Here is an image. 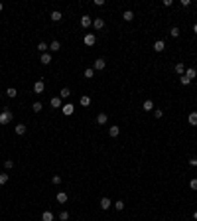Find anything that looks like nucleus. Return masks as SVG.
I'll use <instances>...</instances> for the list:
<instances>
[{"instance_id":"obj_7","label":"nucleus","mask_w":197,"mask_h":221,"mask_svg":"<svg viewBox=\"0 0 197 221\" xmlns=\"http://www.w3.org/2000/svg\"><path fill=\"white\" fill-rule=\"evenodd\" d=\"M164 49H166V42H164V40H158V42H156L154 43V52H164Z\"/></svg>"},{"instance_id":"obj_12","label":"nucleus","mask_w":197,"mask_h":221,"mask_svg":"<svg viewBox=\"0 0 197 221\" xmlns=\"http://www.w3.org/2000/svg\"><path fill=\"white\" fill-rule=\"evenodd\" d=\"M107 121H108V115L107 113H99L97 115V122H99V124H107Z\"/></svg>"},{"instance_id":"obj_24","label":"nucleus","mask_w":197,"mask_h":221,"mask_svg":"<svg viewBox=\"0 0 197 221\" xmlns=\"http://www.w3.org/2000/svg\"><path fill=\"white\" fill-rule=\"evenodd\" d=\"M57 202H59V203H65L67 202V193L65 192H59V193H57Z\"/></svg>"},{"instance_id":"obj_41","label":"nucleus","mask_w":197,"mask_h":221,"mask_svg":"<svg viewBox=\"0 0 197 221\" xmlns=\"http://www.w3.org/2000/svg\"><path fill=\"white\" fill-rule=\"evenodd\" d=\"M189 4H191V2H189V0H181V6H183V8H187Z\"/></svg>"},{"instance_id":"obj_8","label":"nucleus","mask_w":197,"mask_h":221,"mask_svg":"<svg viewBox=\"0 0 197 221\" xmlns=\"http://www.w3.org/2000/svg\"><path fill=\"white\" fill-rule=\"evenodd\" d=\"M93 28L97 30V32H99V30H103V28H104V20H103V18H97V20H93Z\"/></svg>"},{"instance_id":"obj_39","label":"nucleus","mask_w":197,"mask_h":221,"mask_svg":"<svg viewBox=\"0 0 197 221\" xmlns=\"http://www.w3.org/2000/svg\"><path fill=\"white\" fill-rule=\"evenodd\" d=\"M189 166H195L197 168V158H189Z\"/></svg>"},{"instance_id":"obj_18","label":"nucleus","mask_w":197,"mask_h":221,"mask_svg":"<svg viewBox=\"0 0 197 221\" xmlns=\"http://www.w3.org/2000/svg\"><path fill=\"white\" fill-rule=\"evenodd\" d=\"M108 134H110L113 138H116L118 134H120V128H118V127H110V128H108Z\"/></svg>"},{"instance_id":"obj_23","label":"nucleus","mask_w":197,"mask_h":221,"mask_svg":"<svg viewBox=\"0 0 197 221\" xmlns=\"http://www.w3.org/2000/svg\"><path fill=\"white\" fill-rule=\"evenodd\" d=\"M83 75H85V79H93V75H95V69H93V67H89V69H85V73H83Z\"/></svg>"},{"instance_id":"obj_35","label":"nucleus","mask_w":197,"mask_h":221,"mask_svg":"<svg viewBox=\"0 0 197 221\" xmlns=\"http://www.w3.org/2000/svg\"><path fill=\"white\" fill-rule=\"evenodd\" d=\"M59 219L61 221H67V219H69V213H67V211H61L59 213Z\"/></svg>"},{"instance_id":"obj_13","label":"nucleus","mask_w":197,"mask_h":221,"mask_svg":"<svg viewBox=\"0 0 197 221\" xmlns=\"http://www.w3.org/2000/svg\"><path fill=\"white\" fill-rule=\"evenodd\" d=\"M187 121H189V124H191V127H197V111H193V113H189Z\"/></svg>"},{"instance_id":"obj_3","label":"nucleus","mask_w":197,"mask_h":221,"mask_svg":"<svg viewBox=\"0 0 197 221\" xmlns=\"http://www.w3.org/2000/svg\"><path fill=\"white\" fill-rule=\"evenodd\" d=\"M43 91H46V83H43L42 79H38L36 81V83H34V93H43Z\"/></svg>"},{"instance_id":"obj_20","label":"nucleus","mask_w":197,"mask_h":221,"mask_svg":"<svg viewBox=\"0 0 197 221\" xmlns=\"http://www.w3.org/2000/svg\"><path fill=\"white\" fill-rule=\"evenodd\" d=\"M69 95H71V91L67 89V87H63V89L59 91V97H61V99H69Z\"/></svg>"},{"instance_id":"obj_32","label":"nucleus","mask_w":197,"mask_h":221,"mask_svg":"<svg viewBox=\"0 0 197 221\" xmlns=\"http://www.w3.org/2000/svg\"><path fill=\"white\" fill-rule=\"evenodd\" d=\"M154 117L156 118H162V117H164V111H162V109H156V111H154Z\"/></svg>"},{"instance_id":"obj_31","label":"nucleus","mask_w":197,"mask_h":221,"mask_svg":"<svg viewBox=\"0 0 197 221\" xmlns=\"http://www.w3.org/2000/svg\"><path fill=\"white\" fill-rule=\"evenodd\" d=\"M114 209H116V211H122V209H124V202H120V199L114 202Z\"/></svg>"},{"instance_id":"obj_36","label":"nucleus","mask_w":197,"mask_h":221,"mask_svg":"<svg viewBox=\"0 0 197 221\" xmlns=\"http://www.w3.org/2000/svg\"><path fill=\"white\" fill-rule=\"evenodd\" d=\"M179 81H181V85H189V83H191V81H189L185 75H181V77H179Z\"/></svg>"},{"instance_id":"obj_42","label":"nucleus","mask_w":197,"mask_h":221,"mask_svg":"<svg viewBox=\"0 0 197 221\" xmlns=\"http://www.w3.org/2000/svg\"><path fill=\"white\" fill-rule=\"evenodd\" d=\"M193 219H197V209H195V211H193Z\"/></svg>"},{"instance_id":"obj_9","label":"nucleus","mask_w":197,"mask_h":221,"mask_svg":"<svg viewBox=\"0 0 197 221\" xmlns=\"http://www.w3.org/2000/svg\"><path fill=\"white\" fill-rule=\"evenodd\" d=\"M81 26H83V28H91V26H93L91 16H83V18H81Z\"/></svg>"},{"instance_id":"obj_37","label":"nucleus","mask_w":197,"mask_h":221,"mask_svg":"<svg viewBox=\"0 0 197 221\" xmlns=\"http://www.w3.org/2000/svg\"><path fill=\"white\" fill-rule=\"evenodd\" d=\"M189 188H191V190H197V178H193L191 182H189Z\"/></svg>"},{"instance_id":"obj_11","label":"nucleus","mask_w":197,"mask_h":221,"mask_svg":"<svg viewBox=\"0 0 197 221\" xmlns=\"http://www.w3.org/2000/svg\"><path fill=\"white\" fill-rule=\"evenodd\" d=\"M183 75H185L189 81H191V79H195V77H197V71L193 69V67H189V69H185V73H183Z\"/></svg>"},{"instance_id":"obj_14","label":"nucleus","mask_w":197,"mask_h":221,"mask_svg":"<svg viewBox=\"0 0 197 221\" xmlns=\"http://www.w3.org/2000/svg\"><path fill=\"white\" fill-rule=\"evenodd\" d=\"M14 132L18 134V136L26 134V124H16V127H14Z\"/></svg>"},{"instance_id":"obj_4","label":"nucleus","mask_w":197,"mask_h":221,"mask_svg":"<svg viewBox=\"0 0 197 221\" xmlns=\"http://www.w3.org/2000/svg\"><path fill=\"white\" fill-rule=\"evenodd\" d=\"M104 65H107V61H104L103 57H99V59H95L93 69H95V71H101V69H104Z\"/></svg>"},{"instance_id":"obj_44","label":"nucleus","mask_w":197,"mask_h":221,"mask_svg":"<svg viewBox=\"0 0 197 221\" xmlns=\"http://www.w3.org/2000/svg\"><path fill=\"white\" fill-rule=\"evenodd\" d=\"M193 32H195V34H197V24H195V26H193Z\"/></svg>"},{"instance_id":"obj_34","label":"nucleus","mask_w":197,"mask_h":221,"mask_svg":"<svg viewBox=\"0 0 197 221\" xmlns=\"http://www.w3.org/2000/svg\"><path fill=\"white\" fill-rule=\"evenodd\" d=\"M4 168L6 170H12V168H14V162H12V160H6L4 162Z\"/></svg>"},{"instance_id":"obj_6","label":"nucleus","mask_w":197,"mask_h":221,"mask_svg":"<svg viewBox=\"0 0 197 221\" xmlns=\"http://www.w3.org/2000/svg\"><path fill=\"white\" fill-rule=\"evenodd\" d=\"M99 207L107 211V209H110V207H113V203H110V199H108V198H103L101 202H99Z\"/></svg>"},{"instance_id":"obj_2","label":"nucleus","mask_w":197,"mask_h":221,"mask_svg":"<svg viewBox=\"0 0 197 221\" xmlns=\"http://www.w3.org/2000/svg\"><path fill=\"white\" fill-rule=\"evenodd\" d=\"M61 113L65 115V117H71V115L75 113V107H73L71 103H67V105H63V107H61Z\"/></svg>"},{"instance_id":"obj_38","label":"nucleus","mask_w":197,"mask_h":221,"mask_svg":"<svg viewBox=\"0 0 197 221\" xmlns=\"http://www.w3.org/2000/svg\"><path fill=\"white\" fill-rule=\"evenodd\" d=\"M51 182L55 184V186H57V184H61V176H53V178H51Z\"/></svg>"},{"instance_id":"obj_43","label":"nucleus","mask_w":197,"mask_h":221,"mask_svg":"<svg viewBox=\"0 0 197 221\" xmlns=\"http://www.w3.org/2000/svg\"><path fill=\"white\" fill-rule=\"evenodd\" d=\"M2 10H4V4H2V2H0V12H2Z\"/></svg>"},{"instance_id":"obj_19","label":"nucleus","mask_w":197,"mask_h":221,"mask_svg":"<svg viewBox=\"0 0 197 221\" xmlns=\"http://www.w3.org/2000/svg\"><path fill=\"white\" fill-rule=\"evenodd\" d=\"M142 109H144V111H154V103H152L150 99H146L144 105H142Z\"/></svg>"},{"instance_id":"obj_21","label":"nucleus","mask_w":197,"mask_h":221,"mask_svg":"<svg viewBox=\"0 0 197 221\" xmlns=\"http://www.w3.org/2000/svg\"><path fill=\"white\" fill-rule=\"evenodd\" d=\"M42 221H53V213L51 211H43L42 213Z\"/></svg>"},{"instance_id":"obj_5","label":"nucleus","mask_w":197,"mask_h":221,"mask_svg":"<svg viewBox=\"0 0 197 221\" xmlns=\"http://www.w3.org/2000/svg\"><path fill=\"white\" fill-rule=\"evenodd\" d=\"M95 40H97V38H95V34H85V38H83V43H85V46H95Z\"/></svg>"},{"instance_id":"obj_33","label":"nucleus","mask_w":197,"mask_h":221,"mask_svg":"<svg viewBox=\"0 0 197 221\" xmlns=\"http://www.w3.org/2000/svg\"><path fill=\"white\" fill-rule=\"evenodd\" d=\"M8 182V174H0V186H4Z\"/></svg>"},{"instance_id":"obj_30","label":"nucleus","mask_w":197,"mask_h":221,"mask_svg":"<svg viewBox=\"0 0 197 221\" xmlns=\"http://www.w3.org/2000/svg\"><path fill=\"white\" fill-rule=\"evenodd\" d=\"M32 109H34V111H36V113H40V111H42V109H43V105L40 103V101H36V103L32 105Z\"/></svg>"},{"instance_id":"obj_26","label":"nucleus","mask_w":197,"mask_h":221,"mask_svg":"<svg viewBox=\"0 0 197 221\" xmlns=\"http://www.w3.org/2000/svg\"><path fill=\"white\" fill-rule=\"evenodd\" d=\"M46 49H49V46H47L46 42H40L38 43V52H42V53H46Z\"/></svg>"},{"instance_id":"obj_16","label":"nucleus","mask_w":197,"mask_h":221,"mask_svg":"<svg viewBox=\"0 0 197 221\" xmlns=\"http://www.w3.org/2000/svg\"><path fill=\"white\" fill-rule=\"evenodd\" d=\"M61 18H63V14H61L59 10H53L51 12V22H59Z\"/></svg>"},{"instance_id":"obj_17","label":"nucleus","mask_w":197,"mask_h":221,"mask_svg":"<svg viewBox=\"0 0 197 221\" xmlns=\"http://www.w3.org/2000/svg\"><path fill=\"white\" fill-rule=\"evenodd\" d=\"M51 107L53 109H61V107H63V105H61V97H53V99H51Z\"/></svg>"},{"instance_id":"obj_28","label":"nucleus","mask_w":197,"mask_h":221,"mask_svg":"<svg viewBox=\"0 0 197 221\" xmlns=\"http://www.w3.org/2000/svg\"><path fill=\"white\" fill-rule=\"evenodd\" d=\"M16 95H18V93H16V89H14V87H10V89L6 91V97H10V99H14Z\"/></svg>"},{"instance_id":"obj_22","label":"nucleus","mask_w":197,"mask_h":221,"mask_svg":"<svg viewBox=\"0 0 197 221\" xmlns=\"http://www.w3.org/2000/svg\"><path fill=\"white\" fill-rule=\"evenodd\" d=\"M43 63V65H47V63H51V55L49 53H42V59H40Z\"/></svg>"},{"instance_id":"obj_10","label":"nucleus","mask_w":197,"mask_h":221,"mask_svg":"<svg viewBox=\"0 0 197 221\" xmlns=\"http://www.w3.org/2000/svg\"><path fill=\"white\" fill-rule=\"evenodd\" d=\"M122 20H124V22H132V20H134V12H132V10H124Z\"/></svg>"},{"instance_id":"obj_27","label":"nucleus","mask_w":197,"mask_h":221,"mask_svg":"<svg viewBox=\"0 0 197 221\" xmlns=\"http://www.w3.org/2000/svg\"><path fill=\"white\" fill-rule=\"evenodd\" d=\"M49 49H51V52H59V49H61V43H59V42H57V40H55V42H51V46H49Z\"/></svg>"},{"instance_id":"obj_1","label":"nucleus","mask_w":197,"mask_h":221,"mask_svg":"<svg viewBox=\"0 0 197 221\" xmlns=\"http://www.w3.org/2000/svg\"><path fill=\"white\" fill-rule=\"evenodd\" d=\"M12 118H14V115H12V111L4 107V111L0 113V124H8V122H12Z\"/></svg>"},{"instance_id":"obj_25","label":"nucleus","mask_w":197,"mask_h":221,"mask_svg":"<svg viewBox=\"0 0 197 221\" xmlns=\"http://www.w3.org/2000/svg\"><path fill=\"white\" fill-rule=\"evenodd\" d=\"M175 73H178V75H183V73H185V65H183V63H178V65H175Z\"/></svg>"},{"instance_id":"obj_15","label":"nucleus","mask_w":197,"mask_h":221,"mask_svg":"<svg viewBox=\"0 0 197 221\" xmlns=\"http://www.w3.org/2000/svg\"><path fill=\"white\" fill-rule=\"evenodd\" d=\"M79 103H81V107H89V105H91V97H89V95H83V97L79 99Z\"/></svg>"},{"instance_id":"obj_40","label":"nucleus","mask_w":197,"mask_h":221,"mask_svg":"<svg viewBox=\"0 0 197 221\" xmlns=\"http://www.w3.org/2000/svg\"><path fill=\"white\" fill-rule=\"evenodd\" d=\"M93 4H95V6H103L104 0H93Z\"/></svg>"},{"instance_id":"obj_29","label":"nucleus","mask_w":197,"mask_h":221,"mask_svg":"<svg viewBox=\"0 0 197 221\" xmlns=\"http://www.w3.org/2000/svg\"><path fill=\"white\" fill-rule=\"evenodd\" d=\"M169 36H172V38H178V36H179V28H178V26H174V28L169 30Z\"/></svg>"}]
</instances>
